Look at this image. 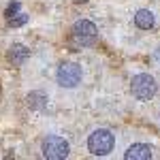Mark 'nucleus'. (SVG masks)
I'll list each match as a JSON object with an SVG mask.
<instances>
[{
	"label": "nucleus",
	"instance_id": "nucleus-5",
	"mask_svg": "<svg viewBox=\"0 0 160 160\" xmlns=\"http://www.w3.org/2000/svg\"><path fill=\"white\" fill-rule=\"evenodd\" d=\"M81 81V66L75 62H64L58 68V83L62 88H75Z\"/></svg>",
	"mask_w": 160,
	"mask_h": 160
},
{
	"label": "nucleus",
	"instance_id": "nucleus-6",
	"mask_svg": "<svg viewBox=\"0 0 160 160\" xmlns=\"http://www.w3.org/2000/svg\"><path fill=\"white\" fill-rule=\"evenodd\" d=\"M152 156H154L152 148L145 145V143H135V145H130V148L126 149V154H124L126 160H149Z\"/></svg>",
	"mask_w": 160,
	"mask_h": 160
},
{
	"label": "nucleus",
	"instance_id": "nucleus-3",
	"mask_svg": "<svg viewBox=\"0 0 160 160\" xmlns=\"http://www.w3.org/2000/svg\"><path fill=\"white\" fill-rule=\"evenodd\" d=\"M68 143L58 135H51L43 141V156L47 160H64L68 156Z\"/></svg>",
	"mask_w": 160,
	"mask_h": 160
},
{
	"label": "nucleus",
	"instance_id": "nucleus-8",
	"mask_svg": "<svg viewBox=\"0 0 160 160\" xmlns=\"http://www.w3.org/2000/svg\"><path fill=\"white\" fill-rule=\"evenodd\" d=\"M28 56H30V49H28L26 45H19V43L13 45L11 49H9V60H11L13 64H22Z\"/></svg>",
	"mask_w": 160,
	"mask_h": 160
},
{
	"label": "nucleus",
	"instance_id": "nucleus-1",
	"mask_svg": "<svg viewBox=\"0 0 160 160\" xmlns=\"http://www.w3.org/2000/svg\"><path fill=\"white\" fill-rule=\"evenodd\" d=\"M113 145H115V139L111 135V130H107V128H98L88 137V149L94 156H107L113 149Z\"/></svg>",
	"mask_w": 160,
	"mask_h": 160
},
{
	"label": "nucleus",
	"instance_id": "nucleus-4",
	"mask_svg": "<svg viewBox=\"0 0 160 160\" xmlns=\"http://www.w3.org/2000/svg\"><path fill=\"white\" fill-rule=\"evenodd\" d=\"M96 37H98L96 26L92 24V22H88V19H81V22H77L73 26V41L77 45H81V47L94 45L96 43Z\"/></svg>",
	"mask_w": 160,
	"mask_h": 160
},
{
	"label": "nucleus",
	"instance_id": "nucleus-11",
	"mask_svg": "<svg viewBox=\"0 0 160 160\" xmlns=\"http://www.w3.org/2000/svg\"><path fill=\"white\" fill-rule=\"evenodd\" d=\"M17 11H19V2H11V4H9V9H7V17H13Z\"/></svg>",
	"mask_w": 160,
	"mask_h": 160
},
{
	"label": "nucleus",
	"instance_id": "nucleus-10",
	"mask_svg": "<svg viewBox=\"0 0 160 160\" xmlns=\"http://www.w3.org/2000/svg\"><path fill=\"white\" fill-rule=\"evenodd\" d=\"M26 22H28V15H24V13H15V17H9V26L11 28H19Z\"/></svg>",
	"mask_w": 160,
	"mask_h": 160
},
{
	"label": "nucleus",
	"instance_id": "nucleus-9",
	"mask_svg": "<svg viewBox=\"0 0 160 160\" xmlns=\"http://www.w3.org/2000/svg\"><path fill=\"white\" fill-rule=\"evenodd\" d=\"M26 100H28V107H30V109H43V107L47 105V96H45L43 92H30Z\"/></svg>",
	"mask_w": 160,
	"mask_h": 160
},
{
	"label": "nucleus",
	"instance_id": "nucleus-2",
	"mask_svg": "<svg viewBox=\"0 0 160 160\" xmlns=\"http://www.w3.org/2000/svg\"><path fill=\"white\" fill-rule=\"evenodd\" d=\"M130 90H132V94H135L139 100H149L156 96V92H158V86H156V79L148 73H139L132 77V81H130Z\"/></svg>",
	"mask_w": 160,
	"mask_h": 160
},
{
	"label": "nucleus",
	"instance_id": "nucleus-7",
	"mask_svg": "<svg viewBox=\"0 0 160 160\" xmlns=\"http://www.w3.org/2000/svg\"><path fill=\"white\" fill-rule=\"evenodd\" d=\"M135 24H137V28H141V30H149V28H154V24H156L154 13L148 11V9L137 11L135 13Z\"/></svg>",
	"mask_w": 160,
	"mask_h": 160
}]
</instances>
